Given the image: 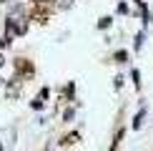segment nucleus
I'll use <instances>...</instances> for the list:
<instances>
[{
  "label": "nucleus",
  "mask_w": 153,
  "mask_h": 151,
  "mask_svg": "<svg viewBox=\"0 0 153 151\" xmlns=\"http://www.w3.org/2000/svg\"><path fill=\"white\" fill-rule=\"evenodd\" d=\"M15 71H18V76H33V63L30 61H25V58H18L15 61Z\"/></svg>",
  "instance_id": "obj_1"
},
{
  "label": "nucleus",
  "mask_w": 153,
  "mask_h": 151,
  "mask_svg": "<svg viewBox=\"0 0 153 151\" xmlns=\"http://www.w3.org/2000/svg\"><path fill=\"white\" fill-rule=\"evenodd\" d=\"M143 118H146V108L138 111V116H136V121H133V129H141V123H143Z\"/></svg>",
  "instance_id": "obj_2"
},
{
  "label": "nucleus",
  "mask_w": 153,
  "mask_h": 151,
  "mask_svg": "<svg viewBox=\"0 0 153 151\" xmlns=\"http://www.w3.org/2000/svg\"><path fill=\"white\" fill-rule=\"evenodd\" d=\"M131 76H133V86H136L138 91H141V73H138V68H133V71H131Z\"/></svg>",
  "instance_id": "obj_3"
},
{
  "label": "nucleus",
  "mask_w": 153,
  "mask_h": 151,
  "mask_svg": "<svg viewBox=\"0 0 153 151\" xmlns=\"http://www.w3.org/2000/svg\"><path fill=\"white\" fill-rule=\"evenodd\" d=\"M111 23H113V18L105 15V18H100V20H98V28H100V30H103V28H111Z\"/></svg>",
  "instance_id": "obj_4"
},
{
  "label": "nucleus",
  "mask_w": 153,
  "mask_h": 151,
  "mask_svg": "<svg viewBox=\"0 0 153 151\" xmlns=\"http://www.w3.org/2000/svg\"><path fill=\"white\" fill-rule=\"evenodd\" d=\"M113 58H116V63H126V58H128V50H118Z\"/></svg>",
  "instance_id": "obj_5"
},
{
  "label": "nucleus",
  "mask_w": 153,
  "mask_h": 151,
  "mask_svg": "<svg viewBox=\"0 0 153 151\" xmlns=\"http://www.w3.org/2000/svg\"><path fill=\"white\" fill-rule=\"evenodd\" d=\"M33 5H40V8H53V0H33Z\"/></svg>",
  "instance_id": "obj_6"
},
{
  "label": "nucleus",
  "mask_w": 153,
  "mask_h": 151,
  "mask_svg": "<svg viewBox=\"0 0 153 151\" xmlns=\"http://www.w3.org/2000/svg\"><path fill=\"white\" fill-rule=\"evenodd\" d=\"M75 138H78V134H71V136H65V138H63V146H68V144H75Z\"/></svg>",
  "instance_id": "obj_7"
},
{
  "label": "nucleus",
  "mask_w": 153,
  "mask_h": 151,
  "mask_svg": "<svg viewBox=\"0 0 153 151\" xmlns=\"http://www.w3.org/2000/svg\"><path fill=\"white\" fill-rule=\"evenodd\" d=\"M30 106H33L35 111H40V108H43V98H35V101H33V103H30Z\"/></svg>",
  "instance_id": "obj_8"
},
{
  "label": "nucleus",
  "mask_w": 153,
  "mask_h": 151,
  "mask_svg": "<svg viewBox=\"0 0 153 151\" xmlns=\"http://www.w3.org/2000/svg\"><path fill=\"white\" fill-rule=\"evenodd\" d=\"M143 35H146V33H138V38H136V50L143 46Z\"/></svg>",
  "instance_id": "obj_9"
},
{
  "label": "nucleus",
  "mask_w": 153,
  "mask_h": 151,
  "mask_svg": "<svg viewBox=\"0 0 153 151\" xmlns=\"http://www.w3.org/2000/svg\"><path fill=\"white\" fill-rule=\"evenodd\" d=\"M120 136H123V134H118V138H116V141H113V146H111V151H118V141H120Z\"/></svg>",
  "instance_id": "obj_10"
},
{
  "label": "nucleus",
  "mask_w": 153,
  "mask_h": 151,
  "mask_svg": "<svg viewBox=\"0 0 153 151\" xmlns=\"http://www.w3.org/2000/svg\"><path fill=\"white\" fill-rule=\"evenodd\" d=\"M8 43H10V40H3V38H0V48H3V46H8Z\"/></svg>",
  "instance_id": "obj_11"
},
{
  "label": "nucleus",
  "mask_w": 153,
  "mask_h": 151,
  "mask_svg": "<svg viewBox=\"0 0 153 151\" xmlns=\"http://www.w3.org/2000/svg\"><path fill=\"white\" fill-rule=\"evenodd\" d=\"M3 63H5V61H3V55H0V68H3Z\"/></svg>",
  "instance_id": "obj_12"
},
{
  "label": "nucleus",
  "mask_w": 153,
  "mask_h": 151,
  "mask_svg": "<svg viewBox=\"0 0 153 151\" xmlns=\"http://www.w3.org/2000/svg\"><path fill=\"white\" fill-rule=\"evenodd\" d=\"M136 3H138V5H143V0H136Z\"/></svg>",
  "instance_id": "obj_13"
},
{
  "label": "nucleus",
  "mask_w": 153,
  "mask_h": 151,
  "mask_svg": "<svg viewBox=\"0 0 153 151\" xmlns=\"http://www.w3.org/2000/svg\"><path fill=\"white\" fill-rule=\"evenodd\" d=\"M0 151H3V146H0Z\"/></svg>",
  "instance_id": "obj_14"
}]
</instances>
